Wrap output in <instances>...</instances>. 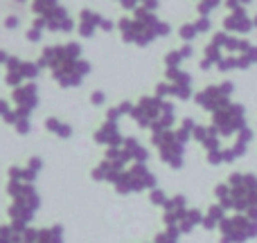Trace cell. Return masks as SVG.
Masks as SVG:
<instances>
[{
    "instance_id": "obj_8",
    "label": "cell",
    "mask_w": 257,
    "mask_h": 243,
    "mask_svg": "<svg viewBox=\"0 0 257 243\" xmlns=\"http://www.w3.org/2000/svg\"><path fill=\"white\" fill-rule=\"evenodd\" d=\"M163 99L190 102L194 97V77L183 68H165V81L156 86V93Z\"/></svg>"
},
{
    "instance_id": "obj_39",
    "label": "cell",
    "mask_w": 257,
    "mask_h": 243,
    "mask_svg": "<svg viewBox=\"0 0 257 243\" xmlns=\"http://www.w3.org/2000/svg\"><path fill=\"white\" fill-rule=\"evenodd\" d=\"M7 59H9V52H7V50L0 48V68H3L5 63H7Z\"/></svg>"
},
{
    "instance_id": "obj_33",
    "label": "cell",
    "mask_w": 257,
    "mask_h": 243,
    "mask_svg": "<svg viewBox=\"0 0 257 243\" xmlns=\"http://www.w3.org/2000/svg\"><path fill=\"white\" fill-rule=\"evenodd\" d=\"M194 25H196V32H199V36L201 34H210V32H212V18H210V16H199L194 21Z\"/></svg>"
},
{
    "instance_id": "obj_22",
    "label": "cell",
    "mask_w": 257,
    "mask_h": 243,
    "mask_svg": "<svg viewBox=\"0 0 257 243\" xmlns=\"http://www.w3.org/2000/svg\"><path fill=\"white\" fill-rule=\"evenodd\" d=\"M122 146H124V149L128 151V155H131L133 162H149V158H151L149 149H147V146L142 144V142L138 140V137H133V135L124 137Z\"/></svg>"
},
{
    "instance_id": "obj_28",
    "label": "cell",
    "mask_w": 257,
    "mask_h": 243,
    "mask_svg": "<svg viewBox=\"0 0 257 243\" xmlns=\"http://www.w3.org/2000/svg\"><path fill=\"white\" fill-rule=\"evenodd\" d=\"M237 59H239V70H248L250 66L257 63V45H250L248 50H244L241 54H237Z\"/></svg>"
},
{
    "instance_id": "obj_14",
    "label": "cell",
    "mask_w": 257,
    "mask_h": 243,
    "mask_svg": "<svg viewBox=\"0 0 257 243\" xmlns=\"http://www.w3.org/2000/svg\"><path fill=\"white\" fill-rule=\"evenodd\" d=\"M75 32L81 36V39H93L97 32H115V21L106 18L104 14L95 12V9L84 7L79 14H77V25Z\"/></svg>"
},
{
    "instance_id": "obj_40",
    "label": "cell",
    "mask_w": 257,
    "mask_h": 243,
    "mask_svg": "<svg viewBox=\"0 0 257 243\" xmlns=\"http://www.w3.org/2000/svg\"><path fill=\"white\" fill-rule=\"evenodd\" d=\"M253 25L257 27V14H255V16H253Z\"/></svg>"
},
{
    "instance_id": "obj_5",
    "label": "cell",
    "mask_w": 257,
    "mask_h": 243,
    "mask_svg": "<svg viewBox=\"0 0 257 243\" xmlns=\"http://www.w3.org/2000/svg\"><path fill=\"white\" fill-rule=\"evenodd\" d=\"M7 194H9V198H12V205H9L12 223L14 225L27 227L30 221L34 218L36 209L41 207V196L36 194L34 182L9 180L7 182Z\"/></svg>"
},
{
    "instance_id": "obj_26",
    "label": "cell",
    "mask_w": 257,
    "mask_h": 243,
    "mask_svg": "<svg viewBox=\"0 0 257 243\" xmlns=\"http://www.w3.org/2000/svg\"><path fill=\"white\" fill-rule=\"evenodd\" d=\"M196 124H199V122H196L194 117H183V120L178 122V126H174V131H176V135L187 144V142L192 140V135H194Z\"/></svg>"
},
{
    "instance_id": "obj_6",
    "label": "cell",
    "mask_w": 257,
    "mask_h": 243,
    "mask_svg": "<svg viewBox=\"0 0 257 243\" xmlns=\"http://www.w3.org/2000/svg\"><path fill=\"white\" fill-rule=\"evenodd\" d=\"M30 9L34 18H41L45 32L52 34H70L75 32L77 21L70 16L68 7L61 0H30Z\"/></svg>"
},
{
    "instance_id": "obj_37",
    "label": "cell",
    "mask_w": 257,
    "mask_h": 243,
    "mask_svg": "<svg viewBox=\"0 0 257 243\" xmlns=\"http://www.w3.org/2000/svg\"><path fill=\"white\" fill-rule=\"evenodd\" d=\"M12 102H7V99H0V120L5 122V117L9 115V113H12Z\"/></svg>"
},
{
    "instance_id": "obj_23",
    "label": "cell",
    "mask_w": 257,
    "mask_h": 243,
    "mask_svg": "<svg viewBox=\"0 0 257 243\" xmlns=\"http://www.w3.org/2000/svg\"><path fill=\"white\" fill-rule=\"evenodd\" d=\"M226 214H228V212H226V209H223L219 203L210 205V207L203 212V223H201V227H203V230H217L219 223L226 218Z\"/></svg>"
},
{
    "instance_id": "obj_11",
    "label": "cell",
    "mask_w": 257,
    "mask_h": 243,
    "mask_svg": "<svg viewBox=\"0 0 257 243\" xmlns=\"http://www.w3.org/2000/svg\"><path fill=\"white\" fill-rule=\"evenodd\" d=\"M210 124L219 131V135L226 140V137H235L246 124V108L244 104L237 102H228L226 106H221L219 111L210 113Z\"/></svg>"
},
{
    "instance_id": "obj_35",
    "label": "cell",
    "mask_w": 257,
    "mask_h": 243,
    "mask_svg": "<svg viewBox=\"0 0 257 243\" xmlns=\"http://www.w3.org/2000/svg\"><path fill=\"white\" fill-rule=\"evenodd\" d=\"M250 3H253V0H223V7H226L228 12H235V9H246Z\"/></svg>"
},
{
    "instance_id": "obj_31",
    "label": "cell",
    "mask_w": 257,
    "mask_h": 243,
    "mask_svg": "<svg viewBox=\"0 0 257 243\" xmlns=\"http://www.w3.org/2000/svg\"><path fill=\"white\" fill-rule=\"evenodd\" d=\"M167 198H169V196L165 194L160 187H154V189L149 191V203L154 205V207H160V209H163V205L167 203Z\"/></svg>"
},
{
    "instance_id": "obj_24",
    "label": "cell",
    "mask_w": 257,
    "mask_h": 243,
    "mask_svg": "<svg viewBox=\"0 0 257 243\" xmlns=\"http://www.w3.org/2000/svg\"><path fill=\"white\" fill-rule=\"evenodd\" d=\"M45 131L57 135L59 140H70L72 133H75L70 122H63V120H59V117H45Z\"/></svg>"
},
{
    "instance_id": "obj_36",
    "label": "cell",
    "mask_w": 257,
    "mask_h": 243,
    "mask_svg": "<svg viewBox=\"0 0 257 243\" xmlns=\"http://www.w3.org/2000/svg\"><path fill=\"white\" fill-rule=\"evenodd\" d=\"M113 3H117V5H120V7L124 9V12H128V14L136 12V9L140 7V3H138V0H113Z\"/></svg>"
},
{
    "instance_id": "obj_1",
    "label": "cell",
    "mask_w": 257,
    "mask_h": 243,
    "mask_svg": "<svg viewBox=\"0 0 257 243\" xmlns=\"http://www.w3.org/2000/svg\"><path fill=\"white\" fill-rule=\"evenodd\" d=\"M36 61L41 68L50 70V77L59 88H79L93 70L90 61L84 59V48L79 41L45 45Z\"/></svg>"
},
{
    "instance_id": "obj_18",
    "label": "cell",
    "mask_w": 257,
    "mask_h": 243,
    "mask_svg": "<svg viewBox=\"0 0 257 243\" xmlns=\"http://www.w3.org/2000/svg\"><path fill=\"white\" fill-rule=\"evenodd\" d=\"M192 140L199 142V146L205 151V153H212V151H217V149H221L223 146L221 144L223 137L219 135V131L212 126V124H196Z\"/></svg>"
},
{
    "instance_id": "obj_21",
    "label": "cell",
    "mask_w": 257,
    "mask_h": 243,
    "mask_svg": "<svg viewBox=\"0 0 257 243\" xmlns=\"http://www.w3.org/2000/svg\"><path fill=\"white\" fill-rule=\"evenodd\" d=\"M201 223H203V212H201V209H196V207H187L176 227H178V232H181V234H192V232H194Z\"/></svg>"
},
{
    "instance_id": "obj_16",
    "label": "cell",
    "mask_w": 257,
    "mask_h": 243,
    "mask_svg": "<svg viewBox=\"0 0 257 243\" xmlns=\"http://www.w3.org/2000/svg\"><path fill=\"white\" fill-rule=\"evenodd\" d=\"M221 30L223 32H230V34H239L246 36L255 30L253 25V18L246 14V9H235V12H228L221 21Z\"/></svg>"
},
{
    "instance_id": "obj_20",
    "label": "cell",
    "mask_w": 257,
    "mask_h": 243,
    "mask_svg": "<svg viewBox=\"0 0 257 243\" xmlns=\"http://www.w3.org/2000/svg\"><path fill=\"white\" fill-rule=\"evenodd\" d=\"M5 124H9L18 135H30L32 133V115H27V113H23V111H16V108H12V113L5 117Z\"/></svg>"
},
{
    "instance_id": "obj_7",
    "label": "cell",
    "mask_w": 257,
    "mask_h": 243,
    "mask_svg": "<svg viewBox=\"0 0 257 243\" xmlns=\"http://www.w3.org/2000/svg\"><path fill=\"white\" fill-rule=\"evenodd\" d=\"M154 187H158V178L147 167V162H131L124 171L115 178V182H113V189L122 196L151 191Z\"/></svg>"
},
{
    "instance_id": "obj_34",
    "label": "cell",
    "mask_w": 257,
    "mask_h": 243,
    "mask_svg": "<svg viewBox=\"0 0 257 243\" xmlns=\"http://www.w3.org/2000/svg\"><path fill=\"white\" fill-rule=\"evenodd\" d=\"M106 93L104 90H93L90 93V104H93L95 108H99V106H106Z\"/></svg>"
},
{
    "instance_id": "obj_3",
    "label": "cell",
    "mask_w": 257,
    "mask_h": 243,
    "mask_svg": "<svg viewBox=\"0 0 257 243\" xmlns=\"http://www.w3.org/2000/svg\"><path fill=\"white\" fill-rule=\"evenodd\" d=\"M115 32H120L122 43L136 45V48H147L156 43L158 39H165L172 32V25L158 16L156 12L145 7H138L128 16H122L115 23Z\"/></svg>"
},
{
    "instance_id": "obj_32",
    "label": "cell",
    "mask_w": 257,
    "mask_h": 243,
    "mask_svg": "<svg viewBox=\"0 0 257 243\" xmlns=\"http://www.w3.org/2000/svg\"><path fill=\"white\" fill-rule=\"evenodd\" d=\"M21 25H23V21H21V16H18V14H7V16L3 18V27L7 32H16Z\"/></svg>"
},
{
    "instance_id": "obj_13",
    "label": "cell",
    "mask_w": 257,
    "mask_h": 243,
    "mask_svg": "<svg viewBox=\"0 0 257 243\" xmlns=\"http://www.w3.org/2000/svg\"><path fill=\"white\" fill-rule=\"evenodd\" d=\"M5 86L9 88H16V86L25 84V81H36V77L41 75L43 68L39 66V61H27V59H21V57H14L9 54L7 63H5Z\"/></svg>"
},
{
    "instance_id": "obj_27",
    "label": "cell",
    "mask_w": 257,
    "mask_h": 243,
    "mask_svg": "<svg viewBox=\"0 0 257 243\" xmlns=\"http://www.w3.org/2000/svg\"><path fill=\"white\" fill-rule=\"evenodd\" d=\"M154 243H181V232H178V227L169 225V227H165L163 232L156 234Z\"/></svg>"
},
{
    "instance_id": "obj_12",
    "label": "cell",
    "mask_w": 257,
    "mask_h": 243,
    "mask_svg": "<svg viewBox=\"0 0 257 243\" xmlns=\"http://www.w3.org/2000/svg\"><path fill=\"white\" fill-rule=\"evenodd\" d=\"M232 93H235V84L232 81H223V84H210L194 93V104L205 113H214L228 102H232Z\"/></svg>"
},
{
    "instance_id": "obj_2",
    "label": "cell",
    "mask_w": 257,
    "mask_h": 243,
    "mask_svg": "<svg viewBox=\"0 0 257 243\" xmlns=\"http://www.w3.org/2000/svg\"><path fill=\"white\" fill-rule=\"evenodd\" d=\"M214 198L226 212L257 218V176L250 171H232L228 180L214 187Z\"/></svg>"
},
{
    "instance_id": "obj_10",
    "label": "cell",
    "mask_w": 257,
    "mask_h": 243,
    "mask_svg": "<svg viewBox=\"0 0 257 243\" xmlns=\"http://www.w3.org/2000/svg\"><path fill=\"white\" fill-rule=\"evenodd\" d=\"M217 232L219 243H248L257 239V218L246 214H226Z\"/></svg>"
},
{
    "instance_id": "obj_29",
    "label": "cell",
    "mask_w": 257,
    "mask_h": 243,
    "mask_svg": "<svg viewBox=\"0 0 257 243\" xmlns=\"http://www.w3.org/2000/svg\"><path fill=\"white\" fill-rule=\"evenodd\" d=\"M199 36V32H196V25H194V21H190V23H183L181 27H178V39L183 41V43H192V41Z\"/></svg>"
},
{
    "instance_id": "obj_30",
    "label": "cell",
    "mask_w": 257,
    "mask_h": 243,
    "mask_svg": "<svg viewBox=\"0 0 257 243\" xmlns=\"http://www.w3.org/2000/svg\"><path fill=\"white\" fill-rule=\"evenodd\" d=\"M221 5H223V0H196V12H199V16H210Z\"/></svg>"
},
{
    "instance_id": "obj_17",
    "label": "cell",
    "mask_w": 257,
    "mask_h": 243,
    "mask_svg": "<svg viewBox=\"0 0 257 243\" xmlns=\"http://www.w3.org/2000/svg\"><path fill=\"white\" fill-rule=\"evenodd\" d=\"M93 140L97 142V144L106 146V149H111V146H120L122 142H124V135H122L120 131V122L115 120H104L102 124H99V128L95 131Z\"/></svg>"
},
{
    "instance_id": "obj_9",
    "label": "cell",
    "mask_w": 257,
    "mask_h": 243,
    "mask_svg": "<svg viewBox=\"0 0 257 243\" xmlns=\"http://www.w3.org/2000/svg\"><path fill=\"white\" fill-rule=\"evenodd\" d=\"M151 146L158 151V158L163 160V164H167L169 169L178 171L185 164V142L176 135L174 128L167 131H156L151 133Z\"/></svg>"
},
{
    "instance_id": "obj_15",
    "label": "cell",
    "mask_w": 257,
    "mask_h": 243,
    "mask_svg": "<svg viewBox=\"0 0 257 243\" xmlns=\"http://www.w3.org/2000/svg\"><path fill=\"white\" fill-rule=\"evenodd\" d=\"M9 102H12V106L16 108V111H23V113H27V115H32L41 104V93H39L36 81H25V84L12 88Z\"/></svg>"
},
{
    "instance_id": "obj_4",
    "label": "cell",
    "mask_w": 257,
    "mask_h": 243,
    "mask_svg": "<svg viewBox=\"0 0 257 243\" xmlns=\"http://www.w3.org/2000/svg\"><path fill=\"white\" fill-rule=\"evenodd\" d=\"M128 120H133L140 128H147L151 133L167 131V128L176 126V106L172 104V99L147 95V97H140L133 104Z\"/></svg>"
},
{
    "instance_id": "obj_38",
    "label": "cell",
    "mask_w": 257,
    "mask_h": 243,
    "mask_svg": "<svg viewBox=\"0 0 257 243\" xmlns=\"http://www.w3.org/2000/svg\"><path fill=\"white\" fill-rule=\"evenodd\" d=\"M138 3H140V7L156 12V9H158V5H160V0H138Z\"/></svg>"
},
{
    "instance_id": "obj_19",
    "label": "cell",
    "mask_w": 257,
    "mask_h": 243,
    "mask_svg": "<svg viewBox=\"0 0 257 243\" xmlns=\"http://www.w3.org/2000/svg\"><path fill=\"white\" fill-rule=\"evenodd\" d=\"M187 207H190V205H187V198H185L183 194L169 196L167 203L163 205V225H165V227H169V225L176 227L178 221H181V216L185 214Z\"/></svg>"
},
{
    "instance_id": "obj_25",
    "label": "cell",
    "mask_w": 257,
    "mask_h": 243,
    "mask_svg": "<svg viewBox=\"0 0 257 243\" xmlns=\"http://www.w3.org/2000/svg\"><path fill=\"white\" fill-rule=\"evenodd\" d=\"M45 34H48V32H45L43 21H41V18H32L30 27L25 30V41H27V43L39 45L41 41H43V36H45Z\"/></svg>"
}]
</instances>
